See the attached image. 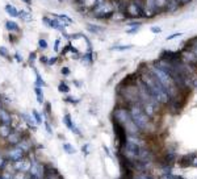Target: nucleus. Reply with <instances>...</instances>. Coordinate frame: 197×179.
<instances>
[{
	"instance_id": "1",
	"label": "nucleus",
	"mask_w": 197,
	"mask_h": 179,
	"mask_svg": "<svg viewBox=\"0 0 197 179\" xmlns=\"http://www.w3.org/2000/svg\"><path fill=\"white\" fill-rule=\"evenodd\" d=\"M138 78L143 82V84L150 90V92L154 95V98L159 101L160 104L168 103V94L166 92V90H164L163 86L160 84V82L150 73L149 67H146L143 71H141V74L138 75Z\"/></svg>"
},
{
	"instance_id": "2",
	"label": "nucleus",
	"mask_w": 197,
	"mask_h": 179,
	"mask_svg": "<svg viewBox=\"0 0 197 179\" xmlns=\"http://www.w3.org/2000/svg\"><path fill=\"white\" fill-rule=\"evenodd\" d=\"M113 121H116V123L121 125L125 129L126 134H129V136H141L142 134V132L134 124V121L131 120L128 107H121V105L117 107L113 111Z\"/></svg>"
},
{
	"instance_id": "3",
	"label": "nucleus",
	"mask_w": 197,
	"mask_h": 179,
	"mask_svg": "<svg viewBox=\"0 0 197 179\" xmlns=\"http://www.w3.org/2000/svg\"><path fill=\"white\" fill-rule=\"evenodd\" d=\"M128 110L130 112L131 120L134 121V124L138 126V129L142 133H149L154 129V125L151 123V119L146 115L141 104H130L128 105Z\"/></svg>"
},
{
	"instance_id": "4",
	"label": "nucleus",
	"mask_w": 197,
	"mask_h": 179,
	"mask_svg": "<svg viewBox=\"0 0 197 179\" xmlns=\"http://www.w3.org/2000/svg\"><path fill=\"white\" fill-rule=\"evenodd\" d=\"M91 11L95 18H101V20H108L114 15V12H117L113 0H95Z\"/></svg>"
},
{
	"instance_id": "5",
	"label": "nucleus",
	"mask_w": 197,
	"mask_h": 179,
	"mask_svg": "<svg viewBox=\"0 0 197 179\" xmlns=\"http://www.w3.org/2000/svg\"><path fill=\"white\" fill-rule=\"evenodd\" d=\"M125 16L128 17H142L143 16V0H129L126 5Z\"/></svg>"
},
{
	"instance_id": "6",
	"label": "nucleus",
	"mask_w": 197,
	"mask_h": 179,
	"mask_svg": "<svg viewBox=\"0 0 197 179\" xmlns=\"http://www.w3.org/2000/svg\"><path fill=\"white\" fill-rule=\"evenodd\" d=\"M42 23L45 24L46 27L53 28V29H58V30L62 32L63 34H66V25L63 24L55 15H53L52 17H50V16H43L42 17Z\"/></svg>"
},
{
	"instance_id": "7",
	"label": "nucleus",
	"mask_w": 197,
	"mask_h": 179,
	"mask_svg": "<svg viewBox=\"0 0 197 179\" xmlns=\"http://www.w3.org/2000/svg\"><path fill=\"white\" fill-rule=\"evenodd\" d=\"M24 154L25 153L18 148V146H13V148H11L7 150V154H5V158L8 159L11 162H17L20 161V159L24 158Z\"/></svg>"
},
{
	"instance_id": "8",
	"label": "nucleus",
	"mask_w": 197,
	"mask_h": 179,
	"mask_svg": "<svg viewBox=\"0 0 197 179\" xmlns=\"http://www.w3.org/2000/svg\"><path fill=\"white\" fill-rule=\"evenodd\" d=\"M113 130H114V134H116V137H117V140H118L120 146H121L122 144H125L128 134H126V132H125L124 128L120 125L118 123H116V121H113Z\"/></svg>"
},
{
	"instance_id": "9",
	"label": "nucleus",
	"mask_w": 197,
	"mask_h": 179,
	"mask_svg": "<svg viewBox=\"0 0 197 179\" xmlns=\"http://www.w3.org/2000/svg\"><path fill=\"white\" fill-rule=\"evenodd\" d=\"M30 165L32 162L30 161H25V159H20V161L17 162H13V166H15V170L18 171V172H24V174H27V172L30 170Z\"/></svg>"
},
{
	"instance_id": "10",
	"label": "nucleus",
	"mask_w": 197,
	"mask_h": 179,
	"mask_svg": "<svg viewBox=\"0 0 197 179\" xmlns=\"http://www.w3.org/2000/svg\"><path fill=\"white\" fill-rule=\"evenodd\" d=\"M63 123H65V125L70 130H71L72 133L75 134H78V136H81V132L78 129V126L75 125V123H72V120H71V116H70L68 113H66L65 116H63Z\"/></svg>"
},
{
	"instance_id": "11",
	"label": "nucleus",
	"mask_w": 197,
	"mask_h": 179,
	"mask_svg": "<svg viewBox=\"0 0 197 179\" xmlns=\"http://www.w3.org/2000/svg\"><path fill=\"white\" fill-rule=\"evenodd\" d=\"M24 137H22V134L20 133V132H18V130H12L11 132V134H9V136L7 137V138H5V140H7V142L9 144V145H12V146H16L18 142H20L21 141V140H22Z\"/></svg>"
},
{
	"instance_id": "12",
	"label": "nucleus",
	"mask_w": 197,
	"mask_h": 179,
	"mask_svg": "<svg viewBox=\"0 0 197 179\" xmlns=\"http://www.w3.org/2000/svg\"><path fill=\"white\" fill-rule=\"evenodd\" d=\"M0 124L12 125V115L3 107H0Z\"/></svg>"
},
{
	"instance_id": "13",
	"label": "nucleus",
	"mask_w": 197,
	"mask_h": 179,
	"mask_svg": "<svg viewBox=\"0 0 197 179\" xmlns=\"http://www.w3.org/2000/svg\"><path fill=\"white\" fill-rule=\"evenodd\" d=\"M4 9H5V13H7L8 16H11L12 18H16L17 16H18V9L15 7L13 4H5V7H4Z\"/></svg>"
},
{
	"instance_id": "14",
	"label": "nucleus",
	"mask_w": 197,
	"mask_h": 179,
	"mask_svg": "<svg viewBox=\"0 0 197 179\" xmlns=\"http://www.w3.org/2000/svg\"><path fill=\"white\" fill-rule=\"evenodd\" d=\"M13 130V128H12V125H5V124H0V137L3 138H7L11 132Z\"/></svg>"
},
{
	"instance_id": "15",
	"label": "nucleus",
	"mask_w": 197,
	"mask_h": 179,
	"mask_svg": "<svg viewBox=\"0 0 197 179\" xmlns=\"http://www.w3.org/2000/svg\"><path fill=\"white\" fill-rule=\"evenodd\" d=\"M21 119L28 124L29 128H32L33 130H36V121H34L33 116H30V115H28V113H21Z\"/></svg>"
},
{
	"instance_id": "16",
	"label": "nucleus",
	"mask_w": 197,
	"mask_h": 179,
	"mask_svg": "<svg viewBox=\"0 0 197 179\" xmlns=\"http://www.w3.org/2000/svg\"><path fill=\"white\" fill-rule=\"evenodd\" d=\"M5 29H7L9 33H18V30H20V27L15 23V21H5Z\"/></svg>"
},
{
	"instance_id": "17",
	"label": "nucleus",
	"mask_w": 197,
	"mask_h": 179,
	"mask_svg": "<svg viewBox=\"0 0 197 179\" xmlns=\"http://www.w3.org/2000/svg\"><path fill=\"white\" fill-rule=\"evenodd\" d=\"M16 146H18V148H20L24 153H27L28 150H30V148H32V142L29 141L28 138H22L20 142H18Z\"/></svg>"
},
{
	"instance_id": "18",
	"label": "nucleus",
	"mask_w": 197,
	"mask_h": 179,
	"mask_svg": "<svg viewBox=\"0 0 197 179\" xmlns=\"http://www.w3.org/2000/svg\"><path fill=\"white\" fill-rule=\"evenodd\" d=\"M17 17H20L21 20L27 21V23H29V21L32 20V15L29 13L27 9H20V11H18V16H17Z\"/></svg>"
},
{
	"instance_id": "19",
	"label": "nucleus",
	"mask_w": 197,
	"mask_h": 179,
	"mask_svg": "<svg viewBox=\"0 0 197 179\" xmlns=\"http://www.w3.org/2000/svg\"><path fill=\"white\" fill-rule=\"evenodd\" d=\"M81 61H83L86 65H91L93 62V55H92V50H88L87 53H84V55L81 57Z\"/></svg>"
},
{
	"instance_id": "20",
	"label": "nucleus",
	"mask_w": 197,
	"mask_h": 179,
	"mask_svg": "<svg viewBox=\"0 0 197 179\" xmlns=\"http://www.w3.org/2000/svg\"><path fill=\"white\" fill-rule=\"evenodd\" d=\"M34 73H36V87H40V88H42V87H45L46 86V83H45V80L42 79V76H41V74L37 71V70H34Z\"/></svg>"
},
{
	"instance_id": "21",
	"label": "nucleus",
	"mask_w": 197,
	"mask_h": 179,
	"mask_svg": "<svg viewBox=\"0 0 197 179\" xmlns=\"http://www.w3.org/2000/svg\"><path fill=\"white\" fill-rule=\"evenodd\" d=\"M193 157H195V154L183 157V158H180V163H181L183 166H189V165H192V163H193V159H195Z\"/></svg>"
},
{
	"instance_id": "22",
	"label": "nucleus",
	"mask_w": 197,
	"mask_h": 179,
	"mask_svg": "<svg viewBox=\"0 0 197 179\" xmlns=\"http://www.w3.org/2000/svg\"><path fill=\"white\" fill-rule=\"evenodd\" d=\"M87 29H88V32H92V33H101V32H104V28H103V27H99V25H93V24H88V25H87Z\"/></svg>"
},
{
	"instance_id": "23",
	"label": "nucleus",
	"mask_w": 197,
	"mask_h": 179,
	"mask_svg": "<svg viewBox=\"0 0 197 179\" xmlns=\"http://www.w3.org/2000/svg\"><path fill=\"white\" fill-rule=\"evenodd\" d=\"M34 92H36L37 101H38L40 104H43V92H42V88L36 87V88H34Z\"/></svg>"
},
{
	"instance_id": "24",
	"label": "nucleus",
	"mask_w": 197,
	"mask_h": 179,
	"mask_svg": "<svg viewBox=\"0 0 197 179\" xmlns=\"http://www.w3.org/2000/svg\"><path fill=\"white\" fill-rule=\"evenodd\" d=\"M62 148H63V150H65V151L67 153V154H75V153H76V149L74 148V146H72L71 144H68V142L63 144Z\"/></svg>"
},
{
	"instance_id": "25",
	"label": "nucleus",
	"mask_w": 197,
	"mask_h": 179,
	"mask_svg": "<svg viewBox=\"0 0 197 179\" xmlns=\"http://www.w3.org/2000/svg\"><path fill=\"white\" fill-rule=\"evenodd\" d=\"M32 116H33V119H34V121H36V124H37V125H41V124H42L41 113L38 112L37 110H33V111H32Z\"/></svg>"
},
{
	"instance_id": "26",
	"label": "nucleus",
	"mask_w": 197,
	"mask_h": 179,
	"mask_svg": "<svg viewBox=\"0 0 197 179\" xmlns=\"http://www.w3.org/2000/svg\"><path fill=\"white\" fill-rule=\"evenodd\" d=\"M55 16L58 17L65 25H71V24H72V18L68 17V16H66V15H55Z\"/></svg>"
},
{
	"instance_id": "27",
	"label": "nucleus",
	"mask_w": 197,
	"mask_h": 179,
	"mask_svg": "<svg viewBox=\"0 0 197 179\" xmlns=\"http://www.w3.org/2000/svg\"><path fill=\"white\" fill-rule=\"evenodd\" d=\"M58 91L62 92V94H68L70 92V87L67 86L66 82H61L58 84Z\"/></svg>"
},
{
	"instance_id": "28",
	"label": "nucleus",
	"mask_w": 197,
	"mask_h": 179,
	"mask_svg": "<svg viewBox=\"0 0 197 179\" xmlns=\"http://www.w3.org/2000/svg\"><path fill=\"white\" fill-rule=\"evenodd\" d=\"M0 57H3V58H5V59H12L11 55H9L8 49L5 46H0Z\"/></svg>"
},
{
	"instance_id": "29",
	"label": "nucleus",
	"mask_w": 197,
	"mask_h": 179,
	"mask_svg": "<svg viewBox=\"0 0 197 179\" xmlns=\"http://www.w3.org/2000/svg\"><path fill=\"white\" fill-rule=\"evenodd\" d=\"M2 176L3 179H13V176H15V174H12V172L9 171V170H4L3 172H2Z\"/></svg>"
},
{
	"instance_id": "30",
	"label": "nucleus",
	"mask_w": 197,
	"mask_h": 179,
	"mask_svg": "<svg viewBox=\"0 0 197 179\" xmlns=\"http://www.w3.org/2000/svg\"><path fill=\"white\" fill-rule=\"evenodd\" d=\"M38 48L42 49V50L47 49V41L45 40V38H40V40H38Z\"/></svg>"
},
{
	"instance_id": "31",
	"label": "nucleus",
	"mask_w": 197,
	"mask_h": 179,
	"mask_svg": "<svg viewBox=\"0 0 197 179\" xmlns=\"http://www.w3.org/2000/svg\"><path fill=\"white\" fill-rule=\"evenodd\" d=\"M7 161L8 159L5 158V156H3L2 153H0V169H4L5 165H7Z\"/></svg>"
},
{
	"instance_id": "32",
	"label": "nucleus",
	"mask_w": 197,
	"mask_h": 179,
	"mask_svg": "<svg viewBox=\"0 0 197 179\" xmlns=\"http://www.w3.org/2000/svg\"><path fill=\"white\" fill-rule=\"evenodd\" d=\"M65 100L67 101V103H71V104H79V101H80V99H75V98H71V96H67Z\"/></svg>"
},
{
	"instance_id": "33",
	"label": "nucleus",
	"mask_w": 197,
	"mask_h": 179,
	"mask_svg": "<svg viewBox=\"0 0 197 179\" xmlns=\"http://www.w3.org/2000/svg\"><path fill=\"white\" fill-rule=\"evenodd\" d=\"M131 48H133L131 45H124V46H113L112 50H114V49L116 50H126V49H131Z\"/></svg>"
},
{
	"instance_id": "34",
	"label": "nucleus",
	"mask_w": 197,
	"mask_h": 179,
	"mask_svg": "<svg viewBox=\"0 0 197 179\" xmlns=\"http://www.w3.org/2000/svg\"><path fill=\"white\" fill-rule=\"evenodd\" d=\"M45 129H46V132L49 133V134H53V129H52V126H50V123L47 120H45Z\"/></svg>"
},
{
	"instance_id": "35",
	"label": "nucleus",
	"mask_w": 197,
	"mask_h": 179,
	"mask_svg": "<svg viewBox=\"0 0 197 179\" xmlns=\"http://www.w3.org/2000/svg\"><path fill=\"white\" fill-rule=\"evenodd\" d=\"M61 71H62V74L65 75V76H68L70 74H71V71H70V69H68V67H66V66H65V67H62Z\"/></svg>"
},
{
	"instance_id": "36",
	"label": "nucleus",
	"mask_w": 197,
	"mask_h": 179,
	"mask_svg": "<svg viewBox=\"0 0 197 179\" xmlns=\"http://www.w3.org/2000/svg\"><path fill=\"white\" fill-rule=\"evenodd\" d=\"M57 62H58V58H57V57H53V58H49L47 65H49V66H53V65H55Z\"/></svg>"
},
{
	"instance_id": "37",
	"label": "nucleus",
	"mask_w": 197,
	"mask_h": 179,
	"mask_svg": "<svg viewBox=\"0 0 197 179\" xmlns=\"http://www.w3.org/2000/svg\"><path fill=\"white\" fill-rule=\"evenodd\" d=\"M34 59H36V52H32L29 54V63L32 65V63H34Z\"/></svg>"
},
{
	"instance_id": "38",
	"label": "nucleus",
	"mask_w": 197,
	"mask_h": 179,
	"mask_svg": "<svg viewBox=\"0 0 197 179\" xmlns=\"http://www.w3.org/2000/svg\"><path fill=\"white\" fill-rule=\"evenodd\" d=\"M151 32H152V33H155V34H159L162 32V29L159 27H151Z\"/></svg>"
},
{
	"instance_id": "39",
	"label": "nucleus",
	"mask_w": 197,
	"mask_h": 179,
	"mask_svg": "<svg viewBox=\"0 0 197 179\" xmlns=\"http://www.w3.org/2000/svg\"><path fill=\"white\" fill-rule=\"evenodd\" d=\"M59 45H61V40H55V45H54V52H59Z\"/></svg>"
},
{
	"instance_id": "40",
	"label": "nucleus",
	"mask_w": 197,
	"mask_h": 179,
	"mask_svg": "<svg viewBox=\"0 0 197 179\" xmlns=\"http://www.w3.org/2000/svg\"><path fill=\"white\" fill-rule=\"evenodd\" d=\"M183 33L181 32H177V33H175V34H171V36H168V38L167 40H172V38H176V37H180Z\"/></svg>"
},
{
	"instance_id": "41",
	"label": "nucleus",
	"mask_w": 197,
	"mask_h": 179,
	"mask_svg": "<svg viewBox=\"0 0 197 179\" xmlns=\"http://www.w3.org/2000/svg\"><path fill=\"white\" fill-rule=\"evenodd\" d=\"M176 2H177V4H179L180 7H181V5H185V4H188V3L190 2V0H176Z\"/></svg>"
},
{
	"instance_id": "42",
	"label": "nucleus",
	"mask_w": 197,
	"mask_h": 179,
	"mask_svg": "<svg viewBox=\"0 0 197 179\" xmlns=\"http://www.w3.org/2000/svg\"><path fill=\"white\" fill-rule=\"evenodd\" d=\"M15 58H16V61H17L18 63L22 62V57L20 55V53H15Z\"/></svg>"
},
{
	"instance_id": "43",
	"label": "nucleus",
	"mask_w": 197,
	"mask_h": 179,
	"mask_svg": "<svg viewBox=\"0 0 197 179\" xmlns=\"http://www.w3.org/2000/svg\"><path fill=\"white\" fill-rule=\"evenodd\" d=\"M137 29H138V27H137V25H134V27H133L131 29H129L128 32H126V33H129V34H133V33H135V32H137Z\"/></svg>"
},
{
	"instance_id": "44",
	"label": "nucleus",
	"mask_w": 197,
	"mask_h": 179,
	"mask_svg": "<svg viewBox=\"0 0 197 179\" xmlns=\"http://www.w3.org/2000/svg\"><path fill=\"white\" fill-rule=\"evenodd\" d=\"M40 61L43 63V65H47V62H49V58H47V57H45V55H42L41 57V58H40Z\"/></svg>"
},
{
	"instance_id": "45",
	"label": "nucleus",
	"mask_w": 197,
	"mask_h": 179,
	"mask_svg": "<svg viewBox=\"0 0 197 179\" xmlns=\"http://www.w3.org/2000/svg\"><path fill=\"white\" fill-rule=\"evenodd\" d=\"M46 112L50 115L52 113V107H50V103H46Z\"/></svg>"
},
{
	"instance_id": "46",
	"label": "nucleus",
	"mask_w": 197,
	"mask_h": 179,
	"mask_svg": "<svg viewBox=\"0 0 197 179\" xmlns=\"http://www.w3.org/2000/svg\"><path fill=\"white\" fill-rule=\"evenodd\" d=\"M81 150H83V153H86V154H88V145H84Z\"/></svg>"
},
{
	"instance_id": "47",
	"label": "nucleus",
	"mask_w": 197,
	"mask_h": 179,
	"mask_svg": "<svg viewBox=\"0 0 197 179\" xmlns=\"http://www.w3.org/2000/svg\"><path fill=\"white\" fill-rule=\"evenodd\" d=\"M22 2H24L25 4H28V5H32V0H22Z\"/></svg>"
},
{
	"instance_id": "48",
	"label": "nucleus",
	"mask_w": 197,
	"mask_h": 179,
	"mask_svg": "<svg viewBox=\"0 0 197 179\" xmlns=\"http://www.w3.org/2000/svg\"><path fill=\"white\" fill-rule=\"evenodd\" d=\"M22 179H28V178H27V175H25V176H24V178H22Z\"/></svg>"
}]
</instances>
